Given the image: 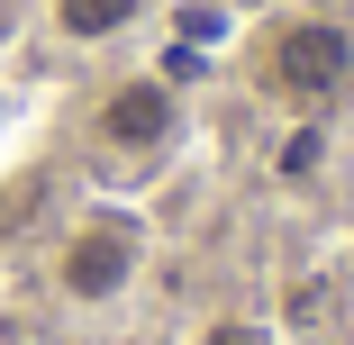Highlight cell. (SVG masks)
<instances>
[{
	"label": "cell",
	"instance_id": "obj_1",
	"mask_svg": "<svg viewBox=\"0 0 354 345\" xmlns=\"http://www.w3.org/2000/svg\"><path fill=\"white\" fill-rule=\"evenodd\" d=\"M146 218L127 209V200H82L73 218H64V236L46 245V291L64 309H109L136 291V272H146Z\"/></svg>",
	"mask_w": 354,
	"mask_h": 345
},
{
	"label": "cell",
	"instance_id": "obj_2",
	"mask_svg": "<svg viewBox=\"0 0 354 345\" xmlns=\"http://www.w3.org/2000/svg\"><path fill=\"white\" fill-rule=\"evenodd\" d=\"M245 73H254V91L281 100V109H327V100L354 91V28H345V19H318V10L263 19Z\"/></svg>",
	"mask_w": 354,
	"mask_h": 345
},
{
	"label": "cell",
	"instance_id": "obj_4",
	"mask_svg": "<svg viewBox=\"0 0 354 345\" xmlns=\"http://www.w3.org/2000/svg\"><path fill=\"white\" fill-rule=\"evenodd\" d=\"M155 19V0H46V28L64 46H118Z\"/></svg>",
	"mask_w": 354,
	"mask_h": 345
},
{
	"label": "cell",
	"instance_id": "obj_3",
	"mask_svg": "<svg viewBox=\"0 0 354 345\" xmlns=\"http://www.w3.org/2000/svg\"><path fill=\"white\" fill-rule=\"evenodd\" d=\"M182 127H191V109L164 73H118V82L91 91V146H100L109 173H155L182 146Z\"/></svg>",
	"mask_w": 354,
	"mask_h": 345
}]
</instances>
